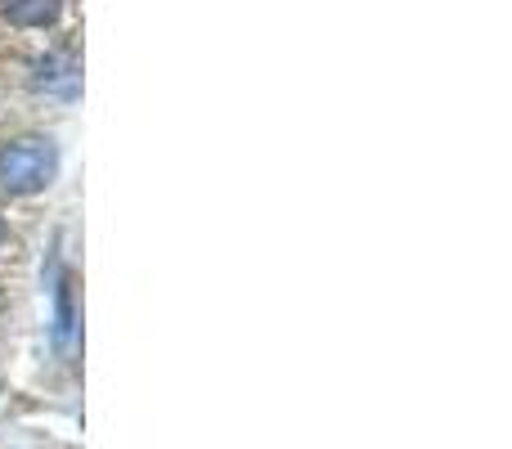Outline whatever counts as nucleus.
Wrapping results in <instances>:
<instances>
[{"label": "nucleus", "instance_id": "nucleus-2", "mask_svg": "<svg viewBox=\"0 0 512 449\" xmlns=\"http://www.w3.org/2000/svg\"><path fill=\"white\" fill-rule=\"evenodd\" d=\"M14 27H50L63 14V0H0Z\"/></svg>", "mask_w": 512, "mask_h": 449}, {"label": "nucleus", "instance_id": "nucleus-3", "mask_svg": "<svg viewBox=\"0 0 512 449\" xmlns=\"http://www.w3.org/2000/svg\"><path fill=\"white\" fill-rule=\"evenodd\" d=\"M5 238H9V225H5V221H0V243H5Z\"/></svg>", "mask_w": 512, "mask_h": 449}, {"label": "nucleus", "instance_id": "nucleus-1", "mask_svg": "<svg viewBox=\"0 0 512 449\" xmlns=\"http://www.w3.org/2000/svg\"><path fill=\"white\" fill-rule=\"evenodd\" d=\"M59 171V153L50 140H14L0 144V189L9 194H36Z\"/></svg>", "mask_w": 512, "mask_h": 449}]
</instances>
